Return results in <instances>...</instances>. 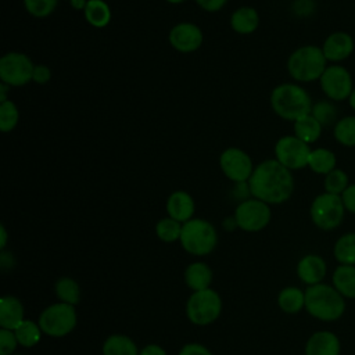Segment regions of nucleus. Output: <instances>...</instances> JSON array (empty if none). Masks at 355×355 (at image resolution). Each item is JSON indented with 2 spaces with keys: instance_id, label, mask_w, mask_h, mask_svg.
Returning a JSON list of instances; mask_svg holds the SVG:
<instances>
[{
  "instance_id": "1",
  "label": "nucleus",
  "mask_w": 355,
  "mask_h": 355,
  "mask_svg": "<svg viewBox=\"0 0 355 355\" xmlns=\"http://www.w3.org/2000/svg\"><path fill=\"white\" fill-rule=\"evenodd\" d=\"M247 183L250 196L269 205L287 201L294 191V176L291 171L276 158L265 159L255 165Z\"/></svg>"
},
{
  "instance_id": "2",
  "label": "nucleus",
  "mask_w": 355,
  "mask_h": 355,
  "mask_svg": "<svg viewBox=\"0 0 355 355\" xmlns=\"http://www.w3.org/2000/svg\"><path fill=\"white\" fill-rule=\"evenodd\" d=\"M270 107L284 121L295 122L311 114L312 98L309 93L297 83H280L270 92Z\"/></svg>"
},
{
  "instance_id": "3",
  "label": "nucleus",
  "mask_w": 355,
  "mask_h": 355,
  "mask_svg": "<svg viewBox=\"0 0 355 355\" xmlns=\"http://www.w3.org/2000/svg\"><path fill=\"white\" fill-rule=\"evenodd\" d=\"M326 68L327 60L322 47L313 44H305L295 49L287 60L288 75L295 82L306 83L319 80Z\"/></svg>"
},
{
  "instance_id": "4",
  "label": "nucleus",
  "mask_w": 355,
  "mask_h": 355,
  "mask_svg": "<svg viewBox=\"0 0 355 355\" xmlns=\"http://www.w3.org/2000/svg\"><path fill=\"white\" fill-rule=\"evenodd\" d=\"M305 308L316 319L336 320L343 315L345 304L343 295L336 288L318 283L306 288Z\"/></svg>"
},
{
  "instance_id": "5",
  "label": "nucleus",
  "mask_w": 355,
  "mask_h": 355,
  "mask_svg": "<svg viewBox=\"0 0 355 355\" xmlns=\"http://www.w3.org/2000/svg\"><path fill=\"white\" fill-rule=\"evenodd\" d=\"M179 241L186 252L196 257H204L215 250L218 244V233L211 222L193 218L182 225Z\"/></svg>"
},
{
  "instance_id": "6",
  "label": "nucleus",
  "mask_w": 355,
  "mask_h": 355,
  "mask_svg": "<svg viewBox=\"0 0 355 355\" xmlns=\"http://www.w3.org/2000/svg\"><path fill=\"white\" fill-rule=\"evenodd\" d=\"M37 323L46 336L54 338L65 337L78 323L75 306L65 302L51 304L42 311Z\"/></svg>"
},
{
  "instance_id": "7",
  "label": "nucleus",
  "mask_w": 355,
  "mask_h": 355,
  "mask_svg": "<svg viewBox=\"0 0 355 355\" xmlns=\"http://www.w3.org/2000/svg\"><path fill=\"white\" fill-rule=\"evenodd\" d=\"M222 312V298L212 290L193 291L186 302V316L196 326H208L214 323Z\"/></svg>"
},
{
  "instance_id": "8",
  "label": "nucleus",
  "mask_w": 355,
  "mask_h": 355,
  "mask_svg": "<svg viewBox=\"0 0 355 355\" xmlns=\"http://www.w3.org/2000/svg\"><path fill=\"white\" fill-rule=\"evenodd\" d=\"M344 212L341 196L326 191L313 198L309 209L312 222L322 230L336 229L343 222Z\"/></svg>"
},
{
  "instance_id": "9",
  "label": "nucleus",
  "mask_w": 355,
  "mask_h": 355,
  "mask_svg": "<svg viewBox=\"0 0 355 355\" xmlns=\"http://www.w3.org/2000/svg\"><path fill=\"white\" fill-rule=\"evenodd\" d=\"M35 64L21 51H8L0 58V80L10 87L25 86L32 80Z\"/></svg>"
},
{
  "instance_id": "10",
  "label": "nucleus",
  "mask_w": 355,
  "mask_h": 355,
  "mask_svg": "<svg viewBox=\"0 0 355 355\" xmlns=\"http://www.w3.org/2000/svg\"><path fill=\"white\" fill-rule=\"evenodd\" d=\"M234 220L237 227L255 233L265 229L272 218V211L269 204L258 200V198H245L234 209Z\"/></svg>"
},
{
  "instance_id": "11",
  "label": "nucleus",
  "mask_w": 355,
  "mask_h": 355,
  "mask_svg": "<svg viewBox=\"0 0 355 355\" xmlns=\"http://www.w3.org/2000/svg\"><path fill=\"white\" fill-rule=\"evenodd\" d=\"M311 151L309 144L294 135L282 136L275 144V158L290 171H298L308 166Z\"/></svg>"
},
{
  "instance_id": "12",
  "label": "nucleus",
  "mask_w": 355,
  "mask_h": 355,
  "mask_svg": "<svg viewBox=\"0 0 355 355\" xmlns=\"http://www.w3.org/2000/svg\"><path fill=\"white\" fill-rule=\"evenodd\" d=\"M319 85L327 98L333 101H343L349 98L354 90L351 73L347 68L338 64L327 65L319 79Z\"/></svg>"
},
{
  "instance_id": "13",
  "label": "nucleus",
  "mask_w": 355,
  "mask_h": 355,
  "mask_svg": "<svg viewBox=\"0 0 355 355\" xmlns=\"http://www.w3.org/2000/svg\"><path fill=\"white\" fill-rule=\"evenodd\" d=\"M222 173L234 183H245L254 172L251 157L239 147H227L219 155Z\"/></svg>"
},
{
  "instance_id": "14",
  "label": "nucleus",
  "mask_w": 355,
  "mask_h": 355,
  "mask_svg": "<svg viewBox=\"0 0 355 355\" xmlns=\"http://www.w3.org/2000/svg\"><path fill=\"white\" fill-rule=\"evenodd\" d=\"M169 44L179 53H194L197 51L204 40L202 31L193 22H179L173 25L168 35Z\"/></svg>"
},
{
  "instance_id": "15",
  "label": "nucleus",
  "mask_w": 355,
  "mask_h": 355,
  "mask_svg": "<svg viewBox=\"0 0 355 355\" xmlns=\"http://www.w3.org/2000/svg\"><path fill=\"white\" fill-rule=\"evenodd\" d=\"M354 47V39L349 33L333 32L324 39L322 44V51L327 61L337 64L340 61L347 60L352 54Z\"/></svg>"
},
{
  "instance_id": "16",
  "label": "nucleus",
  "mask_w": 355,
  "mask_h": 355,
  "mask_svg": "<svg viewBox=\"0 0 355 355\" xmlns=\"http://www.w3.org/2000/svg\"><path fill=\"white\" fill-rule=\"evenodd\" d=\"M196 211V204L193 197L184 190H175L169 194L166 200V212L168 216L173 218L175 220L184 223L193 219Z\"/></svg>"
},
{
  "instance_id": "17",
  "label": "nucleus",
  "mask_w": 355,
  "mask_h": 355,
  "mask_svg": "<svg viewBox=\"0 0 355 355\" xmlns=\"http://www.w3.org/2000/svg\"><path fill=\"white\" fill-rule=\"evenodd\" d=\"M24 305L14 295L0 298V327L15 330L24 322Z\"/></svg>"
},
{
  "instance_id": "18",
  "label": "nucleus",
  "mask_w": 355,
  "mask_h": 355,
  "mask_svg": "<svg viewBox=\"0 0 355 355\" xmlns=\"http://www.w3.org/2000/svg\"><path fill=\"white\" fill-rule=\"evenodd\" d=\"M338 354H340V341L330 331L313 333L305 345V355H338Z\"/></svg>"
},
{
  "instance_id": "19",
  "label": "nucleus",
  "mask_w": 355,
  "mask_h": 355,
  "mask_svg": "<svg viewBox=\"0 0 355 355\" xmlns=\"http://www.w3.org/2000/svg\"><path fill=\"white\" fill-rule=\"evenodd\" d=\"M229 24L236 33L250 35L254 33L259 25V14L254 7L241 6L232 12Z\"/></svg>"
},
{
  "instance_id": "20",
  "label": "nucleus",
  "mask_w": 355,
  "mask_h": 355,
  "mask_svg": "<svg viewBox=\"0 0 355 355\" xmlns=\"http://www.w3.org/2000/svg\"><path fill=\"white\" fill-rule=\"evenodd\" d=\"M297 275L309 286L318 284L326 276V263L318 255H305L297 265Z\"/></svg>"
},
{
  "instance_id": "21",
  "label": "nucleus",
  "mask_w": 355,
  "mask_h": 355,
  "mask_svg": "<svg viewBox=\"0 0 355 355\" xmlns=\"http://www.w3.org/2000/svg\"><path fill=\"white\" fill-rule=\"evenodd\" d=\"M184 283L193 291L209 288L212 283V270L205 262H193L184 270Z\"/></svg>"
},
{
  "instance_id": "22",
  "label": "nucleus",
  "mask_w": 355,
  "mask_h": 355,
  "mask_svg": "<svg viewBox=\"0 0 355 355\" xmlns=\"http://www.w3.org/2000/svg\"><path fill=\"white\" fill-rule=\"evenodd\" d=\"M85 19L94 28H105L111 22V8L104 0H87Z\"/></svg>"
},
{
  "instance_id": "23",
  "label": "nucleus",
  "mask_w": 355,
  "mask_h": 355,
  "mask_svg": "<svg viewBox=\"0 0 355 355\" xmlns=\"http://www.w3.org/2000/svg\"><path fill=\"white\" fill-rule=\"evenodd\" d=\"M336 164H337L336 154L329 148H323V147L312 150L308 158V168L318 175L326 176L329 172L336 169Z\"/></svg>"
},
{
  "instance_id": "24",
  "label": "nucleus",
  "mask_w": 355,
  "mask_h": 355,
  "mask_svg": "<svg viewBox=\"0 0 355 355\" xmlns=\"http://www.w3.org/2000/svg\"><path fill=\"white\" fill-rule=\"evenodd\" d=\"M322 129H323V126L311 114H308L294 122V136H297L306 144L315 143L320 137Z\"/></svg>"
},
{
  "instance_id": "25",
  "label": "nucleus",
  "mask_w": 355,
  "mask_h": 355,
  "mask_svg": "<svg viewBox=\"0 0 355 355\" xmlns=\"http://www.w3.org/2000/svg\"><path fill=\"white\" fill-rule=\"evenodd\" d=\"M334 288L345 297L355 298V266L341 265L334 270L333 275Z\"/></svg>"
},
{
  "instance_id": "26",
  "label": "nucleus",
  "mask_w": 355,
  "mask_h": 355,
  "mask_svg": "<svg viewBox=\"0 0 355 355\" xmlns=\"http://www.w3.org/2000/svg\"><path fill=\"white\" fill-rule=\"evenodd\" d=\"M103 355H139V351L130 337L112 334L103 344Z\"/></svg>"
},
{
  "instance_id": "27",
  "label": "nucleus",
  "mask_w": 355,
  "mask_h": 355,
  "mask_svg": "<svg viewBox=\"0 0 355 355\" xmlns=\"http://www.w3.org/2000/svg\"><path fill=\"white\" fill-rule=\"evenodd\" d=\"M277 304L286 313H297L305 306V293L298 287H284L277 295Z\"/></svg>"
},
{
  "instance_id": "28",
  "label": "nucleus",
  "mask_w": 355,
  "mask_h": 355,
  "mask_svg": "<svg viewBox=\"0 0 355 355\" xmlns=\"http://www.w3.org/2000/svg\"><path fill=\"white\" fill-rule=\"evenodd\" d=\"M54 291L60 302H65L75 306L80 301V287L78 282L73 280L72 277H60L54 284Z\"/></svg>"
},
{
  "instance_id": "29",
  "label": "nucleus",
  "mask_w": 355,
  "mask_h": 355,
  "mask_svg": "<svg viewBox=\"0 0 355 355\" xmlns=\"http://www.w3.org/2000/svg\"><path fill=\"white\" fill-rule=\"evenodd\" d=\"M333 135L341 146L355 147V115L340 118L333 128Z\"/></svg>"
},
{
  "instance_id": "30",
  "label": "nucleus",
  "mask_w": 355,
  "mask_h": 355,
  "mask_svg": "<svg viewBox=\"0 0 355 355\" xmlns=\"http://www.w3.org/2000/svg\"><path fill=\"white\" fill-rule=\"evenodd\" d=\"M15 337L18 340V344L25 347V348H32L35 347L40 338H42V329L39 323H35L29 319H25L15 330Z\"/></svg>"
},
{
  "instance_id": "31",
  "label": "nucleus",
  "mask_w": 355,
  "mask_h": 355,
  "mask_svg": "<svg viewBox=\"0 0 355 355\" xmlns=\"http://www.w3.org/2000/svg\"><path fill=\"white\" fill-rule=\"evenodd\" d=\"M334 257L341 265H355V233L344 234L337 240Z\"/></svg>"
},
{
  "instance_id": "32",
  "label": "nucleus",
  "mask_w": 355,
  "mask_h": 355,
  "mask_svg": "<svg viewBox=\"0 0 355 355\" xmlns=\"http://www.w3.org/2000/svg\"><path fill=\"white\" fill-rule=\"evenodd\" d=\"M182 225L180 222L175 220L171 216L162 218L155 225V234L157 237L164 243H173L180 239L182 233Z\"/></svg>"
},
{
  "instance_id": "33",
  "label": "nucleus",
  "mask_w": 355,
  "mask_h": 355,
  "mask_svg": "<svg viewBox=\"0 0 355 355\" xmlns=\"http://www.w3.org/2000/svg\"><path fill=\"white\" fill-rule=\"evenodd\" d=\"M337 114H338V110L336 108V105L327 100L315 103L312 105V111H311V115L315 116L323 128L330 126L333 123L336 125V122L338 121Z\"/></svg>"
},
{
  "instance_id": "34",
  "label": "nucleus",
  "mask_w": 355,
  "mask_h": 355,
  "mask_svg": "<svg viewBox=\"0 0 355 355\" xmlns=\"http://www.w3.org/2000/svg\"><path fill=\"white\" fill-rule=\"evenodd\" d=\"M19 121V111L14 101L6 100L0 103V130L3 133L12 132Z\"/></svg>"
},
{
  "instance_id": "35",
  "label": "nucleus",
  "mask_w": 355,
  "mask_h": 355,
  "mask_svg": "<svg viewBox=\"0 0 355 355\" xmlns=\"http://www.w3.org/2000/svg\"><path fill=\"white\" fill-rule=\"evenodd\" d=\"M348 182H349L348 180V175L343 169L336 168V169H333L331 172H329L324 176L323 186H324L326 193L341 196L343 191L349 186Z\"/></svg>"
},
{
  "instance_id": "36",
  "label": "nucleus",
  "mask_w": 355,
  "mask_h": 355,
  "mask_svg": "<svg viewBox=\"0 0 355 355\" xmlns=\"http://www.w3.org/2000/svg\"><path fill=\"white\" fill-rule=\"evenodd\" d=\"M58 0H24V7L35 18H46L53 14Z\"/></svg>"
},
{
  "instance_id": "37",
  "label": "nucleus",
  "mask_w": 355,
  "mask_h": 355,
  "mask_svg": "<svg viewBox=\"0 0 355 355\" xmlns=\"http://www.w3.org/2000/svg\"><path fill=\"white\" fill-rule=\"evenodd\" d=\"M17 345L19 344L14 330L0 329V355H14Z\"/></svg>"
},
{
  "instance_id": "38",
  "label": "nucleus",
  "mask_w": 355,
  "mask_h": 355,
  "mask_svg": "<svg viewBox=\"0 0 355 355\" xmlns=\"http://www.w3.org/2000/svg\"><path fill=\"white\" fill-rule=\"evenodd\" d=\"M179 355H212V352L200 343H189L180 348Z\"/></svg>"
},
{
  "instance_id": "39",
  "label": "nucleus",
  "mask_w": 355,
  "mask_h": 355,
  "mask_svg": "<svg viewBox=\"0 0 355 355\" xmlns=\"http://www.w3.org/2000/svg\"><path fill=\"white\" fill-rule=\"evenodd\" d=\"M51 79V69L47 65L43 64H37L35 65L33 69V76L32 80L37 85H46L49 80Z\"/></svg>"
},
{
  "instance_id": "40",
  "label": "nucleus",
  "mask_w": 355,
  "mask_h": 355,
  "mask_svg": "<svg viewBox=\"0 0 355 355\" xmlns=\"http://www.w3.org/2000/svg\"><path fill=\"white\" fill-rule=\"evenodd\" d=\"M343 204L347 211L355 214V183L349 184L341 194Z\"/></svg>"
},
{
  "instance_id": "41",
  "label": "nucleus",
  "mask_w": 355,
  "mask_h": 355,
  "mask_svg": "<svg viewBox=\"0 0 355 355\" xmlns=\"http://www.w3.org/2000/svg\"><path fill=\"white\" fill-rule=\"evenodd\" d=\"M197 6L200 8H202L204 11H208V12H216L219 10H222L227 0H196Z\"/></svg>"
},
{
  "instance_id": "42",
  "label": "nucleus",
  "mask_w": 355,
  "mask_h": 355,
  "mask_svg": "<svg viewBox=\"0 0 355 355\" xmlns=\"http://www.w3.org/2000/svg\"><path fill=\"white\" fill-rule=\"evenodd\" d=\"M139 355H166V351L158 344H148L139 352Z\"/></svg>"
},
{
  "instance_id": "43",
  "label": "nucleus",
  "mask_w": 355,
  "mask_h": 355,
  "mask_svg": "<svg viewBox=\"0 0 355 355\" xmlns=\"http://www.w3.org/2000/svg\"><path fill=\"white\" fill-rule=\"evenodd\" d=\"M69 4L73 10H78V11H83L86 8V4H87V0H69Z\"/></svg>"
},
{
  "instance_id": "44",
  "label": "nucleus",
  "mask_w": 355,
  "mask_h": 355,
  "mask_svg": "<svg viewBox=\"0 0 355 355\" xmlns=\"http://www.w3.org/2000/svg\"><path fill=\"white\" fill-rule=\"evenodd\" d=\"M0 236H1V239H0V248L3 251L6 248V245H7V230H6L4 225L0 226Z\"/></svg>"
},
{
  "instance_id": "45",
  "label": "nucleus",
  "mask_w": 355,
  "mask_h": 355,
  "mask_svg": "<svg viewBox=\"0 0 355 355\" xmlns=\"http://www.w3.org/2000/svg\"><path fill=\"white\" fill-rule=\"evenodd\" d=\"M8 87H10V86H8L7 83H4V82L0 83V103L8 100V98H7V89H8Z\"/></svg>"
},
{
  "instance_id": "46",
  "label": "nucleus",
  "mask_w": 355,
  "mask_h": 355,
  "mask_svg": "<svg viewBox=\"0 0 355 355\" xmlns=\"http://www.w3.org/2000/svg\"><path fill=\"white\" fill-rule=\"evenodd\" d=\"M348 101H349L351 108H352V110H355V87H354V90H352V93H351V96H349Z\"/></svg>"
},
{
  "instance_id": "47",
  "label": "nucleus",
  "mask_w": 355,
  "mask_h": 355,
  "mask_svg": "<svg viewBox=\"0 0 355 355\" xmlns=\"http://www.w3.org/2000/svg\"><path fill=\"white\" fill-rule=\"evenodd\" d=\"M165 1H168L171 4H180V3H184L186 0H165Z\"/></svg>"
},
{
  "instance_id": "48",
  "label": "nucleus",
  "mask_w": 355,
  "mask_h": 355,
  "mask_svg": "<svg viewBox=\"0 0 355 355\" xmlns=\"http://www.w3.org/2000/svg\"><path fill=\"white\" fill-rule=\"evenodd\" d=\"M14 355H21V354H14Z\"/></svg>"
}]
</instances>
